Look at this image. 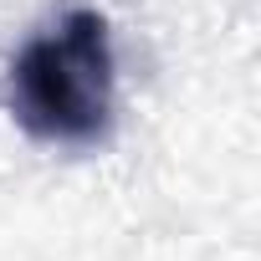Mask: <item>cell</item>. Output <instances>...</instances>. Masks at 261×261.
I'll return each instance as SVG.
<instances>
[{
  "mask_svg": "<svg viewBox=\"0 0 261 261\" xmlns=\"http://www.w3.org/2000/svg\"><path fill=\"white\" fill-rule=\"evenodd\" d=\"M6 102L16 123L41 144L87 149L113 123V41L108 21L72 6L46 31H36L6 77Z\"/></svg>",
  "mask_w": 261,
  "mask_h": 261,
  "instance_id": "cell-1",
  "label": "cell"
}]
</instances>
